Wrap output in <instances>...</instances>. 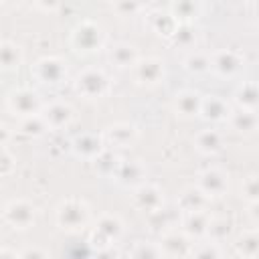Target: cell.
Returning a JSON list of instances; mask_svg holds the SVG:
<instances>
[{
  "instance_id": "1",
  "label": "cell",
  "mask_w": 259,
  "mask_h": 259,
  "mask_svg": "<svg viewBox=\"0 0 259 259\" xmlns=\"http://www.w3.org/2000/svg\"><path fill=\"white\" fill-rule=\"evenodd\" d=\"M91 219L89 206L79 198H67L57 208V225L65 231H81Z\"/></svg>"
},
{
  "instance_id": "2",
  "label": "cell",
  "mask_w": 259,
  "mask_h": 259,
  "mask_svg": "<svg viewBox=\"0 0 259 259\" xmlns=\"http://www.w3.org/2000/svg\"><path fill=\"white\" fill-rule=\"evenodd\" d=\"M103 40H105L103 28L93 20L79 22L71 34V45L75 47L77 53H93L103 47Z\"/></svg>"
},
{
  "instance_id": "3",
  "label": "cell",
  "mask_w": 259,
  "mask_h": 259,
  "mask_svg": "<svg viewBox=\"0 0 259 259\" xmlns=\"http://www.w3.org/2000/svg\"><path fill=\"white\" fill-rule=\"evenodd\" d=\"M6 107L12 115H18L20 119H24L30 115H38L42 111V101L36 91L28 89V87H20L8 95Z\"/></svg>"
},
{
  "instance_id": "4",
  "label": "cell",
  "mask_w": 259,
  "mask_h": 259,
  "mask_svg": "<svg viewBox=\"0 0 259 259\" xmlns=\"http://www.w3.org/2000/svg\"><path fill=\"white\" fill-rule=\"evenodd\" d=\"M121 235H123L121 219L117 214H101L95 223L91 243L97 249H105V247H111V243H115Z\"/></svg>"
},
{
  "instance_id": "5",
  "label": "cell",
  "mask_w": 259,
  "mask_h": 259,
  "mask_svg": "<svg viewBox=\"0 0 259 259\" xmlns=\"http://www.w3.org/2000/svg\"><path fill=\"white\" fill-rule=\"evenodd\" d=\"M75 89L85 99H99L109 89V79L101 69H85L75 81Z\"/></svg>"
},
{
  "instance_id": "6",
  "label": "cell",
  "mask_w": 259,
  "mask_h": 259,
  "mask_svg": "<svg viewBox=\"0 0 259 259\" xmlns=\"http://www.w3.org/2000/svg\"><path fill=\"white\" fill-rule=\"evenodd\" d=\"M134 71V79L140 85L152 87L164 81L166 77V69H164V61L156 59V57H148V59H138L136 65L132 67Z\"/></svg>"
},
{
  "instance_id": "7",
  "label": "cell",
  "mask_w": 259,
  "mask_h": 259,
  "mask_svg": "<svg viewBox=\"0 0 259 259\" xmlns=\"http://www.w3.org/2000/svg\"><path fill=\"white\" fill-rule=\"evenodd\" d=\"M111 176L115 178L117 184L121 186H140L146 182V166L142 164V160L132 158V160H117L115 170L111 172Z\"/></svg>"
},
{
  "instance_id": "8",
  "label": "cell",
  "mask_w": 259,
  "mask_h": 259,
  "mask_svg": "<svg viewBox=\"0 0 259 259\" xmlns=\"http://www.w3.org/2000/svg\"><path fill=\"white\" fill-rule=\"evenodd\" d=\"M2 214H4V221L14 229H28L34 223V206L24 198L10 200L4 206Z\"/></svg>"
},
{
  "instance_id": "9",
  "label": "cell",
  "mask_w": 259,
  "mask_h": 259,
  "mask_svg": "<svg viewBox=\"0 0 259 259\" xmlns=\"http://www.w3.org/2000/svg\"><path fill=\"white\" fill-rule=\"evenodd\" d=\"M32 73L45 85H59L67 77V67L59 57H45L36 61Z\"/></svg>"
},
{
  "instance_id": "10",
  "label": "cell",
  "mask_w": 259,
  "mask_h": 259,
  "mask_svg": "<svg viewBox=\"0 0 259 259\" xmlns=\"http://www.w3.org/2000/svg\"><path fill=\"white\" fill-rule=\"evenodd\" d=\"M158 247H160V251H162V257L180 259V257L190 255L192 243H190V239H188L182 231H166V233L162 235Z\"/></svg>"
},
{
  "instance_id": "11",
  "label": "cell",
  "mask_w": 259,
  "mask_h": 259,
  "mask_svg": "<svg viewBox=\"0 0 259 259\" xmlns=\"http://www.w3.org/2000/svg\"><path fill=\"white\" fill-rule=\"evenodd\" d=\"M132 200H134V204H136L140 210H144V212H154V210L162 208V204H164V194H162V190H160L156 184L144 182V184H140V186L134 188Z\"/></svg>"
},
{
  "instance_id": "12",
  "label": "cell",
  "mask_w": 259,
  "mask_h": 259,
  "mask_svg": "<svg viewBox=\"0 0 259 259\" xmlns=\"http://www.w3.org/2000/svg\"><path fill=\"white\" fill-rule=\"evenodd\" d=\"M40 117L45 119L47 127H53V130H61V127H67L73 119V109L69 103L65 101H53L49 105H42V111H40Z\"/></svg>"
},
{
  "instance_id": "13",
  "label": "cell",
  "mask_w": 259,
  "mask_h": 259,
  "mask_svg": "<svg viewBox=\"0 0 259 259\" xmlns=\"http://www.w3.org/2000/svg\"><path fill=\"white\" fill-rule=\"evenodd\" d=\"M138 136V130L132 123H113L109 127H105V132L101 134L103 144H109L113 148H127L134 144Z\"/></svg>"
},
{
  "instance_id": "14",
  "label": "cell",
  "mask_w": 259,
  "mask_h": 259,
  "mask_svg": "<svg viewBox=\"0 0 259 259\" xmlns=\"http://www.w3.org/2000/svg\"><path fill=\"white\" fill-rule=\"evenodd\" d=\"M196 186L210 198V196H221L225 190H227V174L219 168H208V170H202L198 174V180H196Z\"/></svg>"
},
{
  "instance_id": "15",
  "label": "cell",
  "mask_w": 259,
  "mask_h": 259,
  "mask_svg": "<svg viewBox=\"0 0 259 259\" xmlns=\"http://www.w3.org/2000/svg\"><path fill=\"white\" fill-rule=\"evenodd\" d=\"M210 69L221 77H233L241 69V57L235 51H217L210 55Z\"/></svg>"
},
{
  "instance_id": "16",
  "label": "cell",
  "mask_w": 259,
  "mask_h": 259,
  "mask_svg": "<svg viewBox=\"0 0 259 259\" xmlns=\"http://www.w3.org/2000/svg\"><path fill=\"white\" fill-rule=\"evenodd\" d=\"M103 150H105V144H103L101 136H97V134H81L73 140V152L79 158L95 160Z\"/></svg>"
},
{
  "instance_id": "17",
  "label": "cell",
  "mask_w": 259,
  "mask_h": 259,
  "mask_svg": "<svg viewBox=\"0 0 259 259\" xmlns=\"http://www.w3.org/2000/svg\"><path fill=\"white\" fill-rule=\"evenodd\" d=\"M200 101H202V95L198 91H192V89L178 91L174 95V111L180 117H194L200 113Z\"/></svg>"
},
{
  "instance_id": "18",
  "label": "cell",
  "mask_w": 259,
  "mask_h": 259,
  "mask_svg": "<svg viewBox=\"0 0 259 259\" xmlns=\"http://www.w3.org/2000/svg\"><path fill=\"white\" fill-rule=\"evenodd\" d=\"M210 223V214L206 210H194V212H182V233L188 239L194 237H206V229Z\"/></svg>"
},
{
  "instance_id": "19",
  "label": "cell",
  "mask_w": 259,
  "mask_h": 259,
  "mask_svg": "<svg viewBox=\"0 0 259 259\" xmlns=\"http://www.w3.org/2000/svg\"><path fill=\"white\" fill-rule=\"evenodd\" d=\"M200 113L208 121H225L231 115V107L223 97L208 95V97H202L200 101Z\"/></svg>"
},
{
  "instance_id": "20",
  "label": "cell",
  "mask_w": 259,
  "mask_h": 259,
  "mask_svg": "<svg viewBox=\"0 0 259 259\" xmlns=\"http://www.w3.org/2000/svg\"><path fill=\"white\" fill-rule=\"evenodd\" d=\"M178 208L182 212H194V210H206L208 196L198 188V186H186L178 194Z\"/></svg>"
},
{
  "instance_id": "21",
  "label": "cell",
  "mask_w": 259,
  "mask_h": 259,
  "mask_svg": "<svg viewBox=\"0 0 259 259\" xmlns=\"http://www.w3.org/2000/svg\"><path fill=\"white\" fill-rule=\"evenodd\" d=\"M109 61L117 67V69H132L138 61V51L134 45L127 42H117L111 47L109 51Z\"/></svg>"
},
{
  "instance_id": "22",
  "label": "cell",
  "mask_w": 259,
  "mask_h": 259,
  "mask_svg": "<svg viewBox=\"0 0 259 259\" xmlns=\"http://www.w3.org/2000/svg\"><path fill=\"white\" fill-rule=\"evenodd\" d=\"M223 146V136L217 130H202L194 136V148L202 154H217Z\"/></svg>"
},
{
  "instance_id": "23",
  "label": "cell",
  "mask_w": 259,
  "mask_h": 259,
  "mask_svg": "<svg viewBox=\"0 0 259 259\" xmlns=\"http://www.w3.org/2000/svg\"><path fill=\"white\" fill-rule=\"evenodd\" d=\"M229 121H231L233 130H237L241 134H251L257 127V115H255V111H249V109L231 111Z\"/></svg>"
},
{
  "instance_id": "24",
  "label": "cell",
  "mask_w": 259,
  "mask_h": 259,
  "mask_svg": "<svg viewBox=\"0 0 259 259\" xmlns=\"http://www.w3.org/2000/svg\"><path fill=\"white\" fill-rule=\"evenodd\" d=\"M170 38H172V42L176 45V47H180V49H190L192 51V47H194V42H196V30L190 26V24H176V28H174V32L170 34Z\"/></svg>"
},
{
  "instance_id": "25",
  "label": "cell",
  "mask_w": 259,
  "mask_h": 259,
  "mask_svg": "<svg viewBox=\"0 0 259 259\" xmlns=\"http://www.w3.org/2000/svg\"><path fill=\"white\" fill-rule=\"evenodd\" d=\"M231 221H227L225 217H210V223H208V229H206V237L219 245V241L227 239L231 235Z\"/></svg>"
},
{
  "instance_id": "26",
  "label": "cell",
  "mask_w": 259,
  "mask_h": 259,
  "mask_svg": "<svg viewBox=\"0 0 259 259\" xmlns=\"http://www.w3.org/2000/svg\"><path fill=\"white\" fill-rule=\"evenodd\" d=\"M184 67H186V71L196 73V75H198V73H204V71L210 69V55L192 49V51L186 55V59H184Z\"/></svg>"
},
{
  "instance_id": "27",
  "label": "cell",
  "mask_w": 259,
  "mask_h": 259,
  "mask_svg": "<svg viewBox=\"0 0 259 259\" xmlns=\"http://www.w3.org/2000/svg\"><path fill=\"white\" fill-rule=\"evenodd\" d=\"M235 101L241 109L255 111V105H257V87H255V83H243L235 93Z\"/></svg>"
},
{
  "instance_id": "28",
  "label": "cell",
  "mask_w": 259,
  "mask_h": 259,
  "mask_svg": "<svg viewBox=\"0 0 259 259\" xmlns=\"http://www.w3.org/2000/svg\"><path fill=\"white\" fill-rule=\"evenodd\" d=\"M22 61V51L12 42H0V67L14 69Z\"/></svg>"
},
{
  "instance_id": "29",
  "label": "cell",
  "mask_w": 259,
  "mask_h": 259,
  "mask_svg": "<svg viewBox=\"0 0 259 259\" xmlns=\"http://www.w3.org/2000/svg\"><path fill=\"white\" fill-rule=\"evenodd\" d=\"M257 247H259V241H257L255 231L243 233L237 241V251H239V257H243V259H255L257 257Z\"/></svg>"
},
{
  "instance_id": "30",
  "label": "cell",
  "mask_w": 259,
  "mask_h": 259,
  "mask_svg": "<svg viewBox=\"0 0 259 259\" xmlns=\"http://www.w3.org/2000/svg\"><path fill=\"white\" fill-rule=\"evenodd\" d=\"M130 259H162V251H160L158 243L138 241L130 249Z\"/></svg>"
},
{
  "instance_id": "31",
  "label": "cell",
  "mask_w": 259,
  "mask_h": 259,
  "mask_svg": "<svg viewBox=\"0 0 259 259\" xmlns=\"http://www.w3.org/2000/svg\"><path fill=\"white\" fill-rule=\"evenodd\" d=\"M170 10H172L170 16H172L174 20H182V24H188V20L196 18L200 6L194 4V2H178V4H172Z\"/></svg>"
},
{
  "instance_id": "32",
  "label": "cell",
  "mask_w": 259,
  "mask_h": 259,
  "mask_svg": "<svg viewBox=\"0 0 259 259\" xmlns=\"http://www.w3.org/2000/svg\"><path fill=\"white\" fill-rule=\"evenodd\" d=\"M190 259H223V257H221L219 245L212 243V241H208V243L192 245V249H190Z\"/></svg>"
},
{
  "instance_id": "33",
  "label": "cell",
  "mask_w": 259,
  "mask_h": 259,
  "mask_svg": "<svg viewBox=\"0 0 259 259\" xmlns=\"http://www.w3.org/2000/svg\"><path fill=\"white\" fill-rule=\"evenodd\" d=\"M20 130H22L24 134H28V136H42L49 127H47L45 119H42V117H40V113H38V115L24 117V119H22V123H20Z\"/></svg>"
},
{
  "instance_id": "34",
  "label": "cell",
  "mask_w": 259,
  "mask_h": 259,
  "mask_svg": "<svg viewBox=\"0 0 259 259\" xmlns=\"http://www.w3.org/2000/svg\"><path fill=\"white\" fill-rule=\"evenodd\" d=\"M243 196H247L251 202L257 200V178L255 176L245 178V182H243Z\"/></svg>"
},
{
  "instance_id": "35",
  "label": "cell",
  "mask_w": 259,
  "mask_h": 259,
  "mask_svg": "<svg viewBox=\"0 0 259 259\" xmlns=\"http://www.w3.org/2000/svg\"><path fill=\"white\" fill-rule=\"evenodd\" d=\"M12 168H14V158H12L8 152L0 150V174H2V176H4V174H10Z\"/></svg>"
},
{
  "instance_id": "36",
  "label": "cell",
  "mask_w": 259,
  "mask_h": 259,
  "mask_svg": "<svg viewBox=\"0 0 259 259\" xmlns=\"http://www.w3.org/2000/svg\"><path fill=\"white\" fill-rule=\"evenodd\" d=\"M18 259H49V255L40 247H28L22 253H18Z\"/></svg>"
},
{
  "instance_id": "37",
  "label": "cell",
  "mask_w": 259,
  "mask_h": 259,
  "mask_svg": "<svg viewBox=\"0 0 259 259\" xmlns=\"http://www.w3.org/2000/svg\"><path fill=\"white\" fill-rule=\"evenodd\" d=\"M95 259H117V253L113 251V247H105V249H97Z\"/></svg>"
},
{
  "instance_id": "38",
  "label": "cell",
  "mask_w": 259,
  "mask_h": 259,
  "mask_svg": "<svg viewBox=\"0 0 259 259\" xmlns=\"http://www.w3.org/2000/svg\"><path fill=\"white\" fill-rule=\"evenodd\" d=\"M10 138H12L10 127H8V125H4V123H0V148H2V146H6V144L10 142Z\"/></svg>"
},
{
  "instance_id": "39",
  "label": "cell",
  "mask_w": 259,
  "mask_h": 259,
  "mask_svg": "<svg viewBox=\"0 0 259 259\" xmlns=\"http://www.w3.org/2000/svg\"><path fill=\"white\" fill-rule=\"evenodd\" d=\"M0 259H18V255L8 249H0Z\"/></svg>"
},
{
  "instance_id": "40",
  "label": "cell",
  "mask_w": 259,
  "mask_h": 259,
  "mask_svg": "<svg viewBox=\"0 0 259 259\" xmlns=\"http://www.w3.org/2000/svg\"><path fill=\"white\" fill-rule=\"evenodd\" d=\"M233 259H243V257H233Z\"/></svg>"
}]
</instances>
